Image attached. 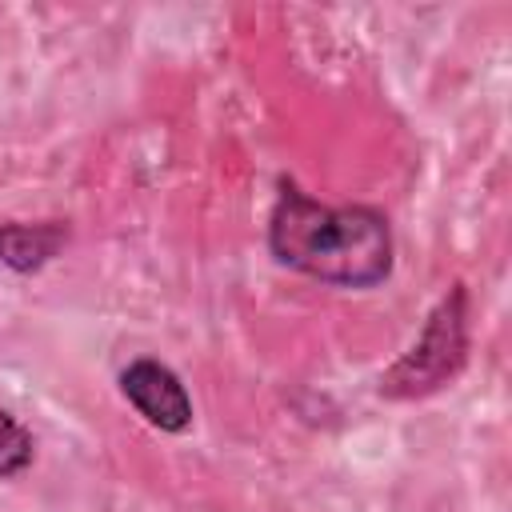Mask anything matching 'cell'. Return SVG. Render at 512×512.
Returning a JSON list of instances; mask_svg holds the SVG:
<instances>
[{
  "mask_svg": "<svg viewBox=\"0 0 512 512\" xmlns=\"http://www.w3.org/2000/svg\"><path fill=\"white\" fill-rule=\"evenodd\" d=\"M272 256L320 284L376 288L392 276V228L368 204H320L296 184H280L268 216Z\"/></svg>",
  "mask_w": 512,
  "mask_h": 512,
  "instance_id": "6da1fadb",
  "label": "cell"
},
{
  "mask_svg": "<svg viewBox=\"0 0 512 512\" xmlns=\"http://www.w3.org/2000/svg\"><path fill=\"white\" fill-rule=\"evenodd\" d=\"M464 360H468V292L464 284H452L428 312L412 348L388 372H380V396L388 400L432 396L460 376Z\"/></svg>",
  "mask_w": 512,
  "mask_h": 512,
  "instance_id": "7a4b0ae2",
  "label": "cell"
},
{
  "mask_svg": "<svg viewBox=\"0 0 512 512\" xmlns=\"http://www.w3.org/2000/svg\"><path fill=\"white\" fill-rule=\"evenodd\" d=\"M120 392L156 432L180 436V432L192 428V396H188L184 380L168 364H160L152 356L132 360L120 372Z\"/></svg>",
  "mask_w": 512,
  "mask_h": 512,
  "instance_id": "3957f363",
  "label": "cell"
},
{
  "mask_svg": "<svg viewBox=\"0 0 512 512\" xmlns=\"http://www.w3.org/2000/svg\"><path fill=\"white\" fill-rule=\"evenodd\" d=\"M68 240L64 224H0V264L12 272H36L44 268Z\"/></svg>",
  "mask_w": 512,
  "mask_h": 512,
  "instance_id": "277c9868",
  "label": "cell"
},
{
  "mask_svg": "<svg viewBox=\"0 0 512 512\" xmlns=\"http://www.w3.org/2000/svg\"><path fill=\"white\" fill-rule=\"evenodd\" d=\"M32 456H36L32 432L12 412L0 408V480H16L20 472H28Z\"/></svg>",
  "mask_w": 512,
  "mask_h": 512,
  "instance_id": "5b68a950",
  "label": "cell"
}]
</instances>
